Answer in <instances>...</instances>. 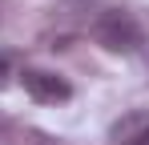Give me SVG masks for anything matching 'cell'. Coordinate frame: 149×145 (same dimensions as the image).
I'll return each instance as SVG.
<instances>
[{
	"label": "cell",
	"instance_id": "6da1fadb",
	"mask_svg": "<svg viewBox=\"0 0 149 145\" xmlns=\"http://www.w3.org/2000/svg\"><path fill=\"white\" fill-rule=\"evenodd\" d=\"M93 40H97L105 52H117V56H129L145 45V32L133 12L125 8H105L97 20H93Z\"/></svg>",
	"mask_w": 149,
	"mask_h": 145
},
{
	"label": "cell",
	"instance_id": "7a4b0ae2",
	"mask_svg": "<svg viewBox=\"0 0 149 145\" xmlns=\"http://www.w3.org/2000/svg\"><path fill=\"white\" fill-rule=\"evenodd\" d=\"M20 81H24V93L32 97L36 105H65V101L73 97V85H69L61 72H52V69H24Z\"/></svg>",
	"mask_w": 149,
	"mask_h": 145
},
{
	"label": "cell",
	"instance_id": "3957f363",
	"mask_svg": "<svg viewBox=\"0 0 149 145\" xmlns=\"http://www.w3.org/2000/svg\"><path fill=\"white\" fill-rule=\"evenodd\" d=\"M109 145H149V109H133L109 125Z\"/></svg>",
	"mask_w": 149,
	"mask_h": 145
},
{
	"label": "cell",
	"instance_id": "277c9868",
	"mask_svg": "<svg viewBox=\"0 0 149 145\" xmlns=\"http://www.w3.org/2000/svg\"><path fill=\"white\" fill-rule=\"evenodd\" d=\"M12 77H16V72H12V56H8V52H0V89H4Z\"/></svg>",
	"mask_w": 149,
	"mask_h": 145
}]
</instances>
